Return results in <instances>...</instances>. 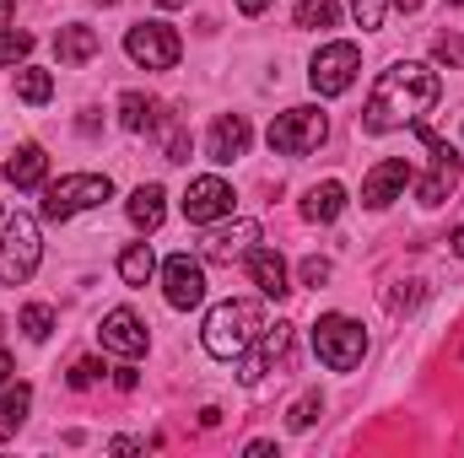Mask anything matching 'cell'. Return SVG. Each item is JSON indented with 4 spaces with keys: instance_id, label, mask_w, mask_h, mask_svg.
<instances>
[{
    "instance_id": "obj_1",
    "label": "cell",
    "mask_w": 464,
    "mask_h": 458,
    "mask_svg": "<svg viewBox=\"0 0 464 458\" xmlns=\"http://www.w3.org/2000/svg\"><path fill=\"white\" fill-rule=\"evenodd\" d=\"M438 92H443V81H438L432 65L400 60V65H389V71L372 81V98H367V109H362V129H367V135H389V129H400V124H416V119L438 103Z\"/></svg>"
},
{
    "instance_id": "obj_2",
    "label": "cell",
    "mask_w": 464,
    "mask_h": 458,
    "mask_svg": "<svg viewBox=\"0 0 464 458\" xmlns=\"http://www.w3.org/2000/svg\"><path fill=\"white\" fill-rule=\"evenodd\" d=\"M259 329H265V308L259 302H222V308H211V319H206V350L217 356V361H237L248 345L259 340Z\"/></svg>"
},
{
    "instance_id": "obj_3",
    "label": "cell",
    "mask_w": 464,
    "mask_h": 458,
    "mask_svg": "<svg viewBox=\"0 0 464 458\" xmlns=\"http://www.w3.org/2000/svg\"><path fill=\"white\" fill-rule=\"evenodd\" d=\"M38 259H44L38 222L22 216V211L5 216V222H0V286H22V281H33Z\"/></svg>"
},
{
    "instance_id": "obj_4",
    "label": "cell",
    "mask_w": 464,
    "mask_h": 458,
    "mask_svg": "<svg viewBox=\"0 0 464 458\" xmlns=\"http://www.w3.org/2000/svg\"><path fill=\"white\" fill-rule=\"evenodd\" d=\"M314 350H319V361L330 367V372H351V367H362V356H367V329L346 319V313H324L319 324H314Z\"/></svg>"
},
{
    "instance_id": "obj_5",
    "label": "cell",
    "mask_w": 464,
    "mask_h": 458,
    "mask_svg": "<svg viewBox=\"0 0 464 458\" xmlns=\"http://www.w3.org/2000/svg\"><path fill=\"white\" fill-rule=\"evenodd\" d=\"M109 195H114V184L103 173H71V178H60V184L44 189V222H71V216L103 205Z\"/></svg>"
},
{
    "instance_id": "obj_6",
    "label": "cell",
    "mask_w": 464,
    "mask_h": 458,
    "mask_svg": "<svg viewBox=\"0 0 464 458\" xmlns=\"http://www.w3.org/2000/svg\"><path fill=\"white\" fill-rule=\"evenodd\" d=\"M324 135H330V119L319 109H286V114L270 119V129H265L276 157H308V151L324 146Z\"/></svg>"
},
{
    "instance_id": "obj_7",
    "label": "cell",
    "mask_w": 464,
    "mask_h": 458,
    "mask_svg": "<svg viewBox=\"0 0 464 458\" xmlns=\"http://www.w3.org/2000/svg\"><path fill=\"white\" fill-rule=\"evenodd\" d=\"M124 54L135 65H146V71H173L179 54H184V43H179V33L168 22H135L124 33Z\"/></svg>"
},
{
    "instance_id": "obj_8",
    "label": "cell",
    "mask_w": 464,
    "mask_h": 458,
    "mask_svg": "<svg viewBox=\"0 0 464 458\" xmlns=\"http://www.w3.org/2000/svg\"><path fill=\"white\" fill-rule=\"evenodd\" d=\"M292 345H297V329H292V324L259 329V350L248 345V350L237 356V361H243V372H237V377L254 388V383H265L270 372H286V367H292Z\"/></svg>"
},
{
    "instance_id": "obj_9",
    "label": "cell",
    "mask_w": 464,
    "mask_h": 458,
    "mask_svg": "<svg viewBox=\"0 0 464 458\" xmlns=\"http://www.w3.org/2000/svg\"><path fill=\"white\" fill-rule=\"evenodd\" d=\"M416 135H421V146L432 151V173L421 178V205H443L454 189H459V173H464V162H459V151L443 140V135H432L421 119H416Z\"/></svg>"
},
{
    "instance_id": "obj_10",
    "label": "cell",
    "mask_w": 464,
    "mask_h": 458,
    "mask_svg": "<svg viewBox=\"0 0 464 458\" xmlns=\"http://www.w3.org/2000/svg\"><path fill=\"white\" fill-rule=\"evenodd\" d=\"M356 71H362L356 43H324V49L314 54V65H308V81H314L319 98H341V92H351Z\"/></svg>"
},
{
    "instance_id": "obj_11",
    "label": "cell",
    "mask_w": 464,
    "mask_h": 458,
    "mask_svg": "<svg viewBox=\"0 0 464 458\" xmlns=\"http://www.w3.org/2000/svg\"><path fill=\"white\" fill-rule=\"evenodd\" d=\"M162 291H168V308H179V313L200 308V302H206V270H200V259L173 253V259L162 264Z\"/></svg>"
},
{
    "instance_id": "obj_12",
    "label": "cell",
    "mask_w": 464,
    "mask_h": 458,
    "mask_svg": "<svg viewBox=\"0 0 464 458\" xmlns=\"http://www.w3.org/2000/svg\"><path fill=\"white\" fill-rule=\"evenodd\" d=\"M232 184L227 178H217V173H206V178H195L189 189H184V216L195 222V227H206V222H222L232 216Z\"/></svg>"
},
{
    "instance_id": "obj_13",
    "label": "cell",
    "mask_w": 464,
    "mask_h": 458,
    "mask_svg": "<svg viewBox=\"0 0 464 458\" xmlns=\"http://www.w3.org/2000/svg\"><path fill=\"white\" fill-rule=\"evenodd\" d=\"M405 184H411L405 157H389V162H378V167L362 178V205H367V211H383L389 200H400V195H405Z\"/></svg>"
},
{
    "instance_id": "obj_14",
    "label": "cell",
    "mask_w": 464,
    "mask_h": 458,
    "mask_svg": "<svg viewBox=\"0 0 464 458\" xmlns=\"http://www.w3.org/2000/svg\"><path fill=\"white\" fill-rule=\"evenodd\" d=\"M254 243H259V222H232V227L206 237V259L211 264H237V259H248Z\"/></svg>"
},
{
    "instance_id": "obj_15",
    "label": "cell",
    "mask_w": 464,
    "mask_h": 458,
    "mask_svg": "<svg viewBox=\"0 0 464 458\" xmlns=\"http://www.w3.org/2000/svg\"><path fill=\"white\" fill-rule=\"evenodd\" d=\"M206 151H211V162H237L243 151H248V119L243 114H222L211 124V140H206Z\"/></svg>"
},
{
    "instance_id": "obj_16",
    "label": "cell",
    "mask_w": 464,
    "mask_h": 458,
    "mask_svg": "<svg viewBox=\"0 0 464 458\" xmlns=\"http://www.w3.org/2000/svg\"><path fill=\"white\" fill-rule=\"evenodd\" d=\"M98 335H103V345L119 350V356H140V350H146V324H140L130 308H114V313L103 319V329H98Z\"/></svg>"
},
{
    "instance_id": "obj_17",
    "label": "cell",
    "mask_w": 464,
    "mask_h": 458,
    "mask_svg": "<svg viewBox=\"0 0 464 458\" xmlns=\"http://www.w3.org/2000/svg\"><path fill=\"white\" fill-rule=\"evenodd\" d=\"M248 275H254V286L265 291V297H286L292 286H286V259L276 253V248H248Z\"/></svg>"
},
{
    "instance_id": "obj_18",
    "label": "cell",
    "mask_w": 464,
    "mask_h": 458,
    "mask_svg": "<svg viewBox=\"0 0 464 458\" xmlns=\"http://www.w3.org/2000/svg\"><path fill=\"white\" fill-rule=\"evenodd\" d=\"M44 173H49V157H44V146H33V140L16 146L11 162H5V184H16V189H38Z\"/></svg>"
},
{
    "instance_id": "obj_19",
    "label": "cell",
    "mask_w": 464,
    "mask_h": 458,
    "mask_svg": "<svg viewBox=\"0 0 464 458\" xmlns=\"http://www.w3.org/2000/svg\"><path fill=\"white\" fill-rule=\"evenodd\" d=\"M54 54H60V65H87L98 54V33L87 22H71V27L54 33Z\"/></svg>"
},
{
    "instance_id": "obj_20",
    "label": "cell",
    "mask_w": 464,
    "mask_h": 458,
    "mask_svg": "<svg viewBox=\"0 0 464 458\" xmlns=\"http://www.w3.org/2000/svg\"><path fill=\"white\" fill-rule=\"evenodd\" d=\"M168 195H162V184H140L135 195H130V222L140 232H157L162 227V216H168V205H162Z\"/></svg>"
},
{
    "instance_id": "obj_21",
    "label": "cell",
    "mask_w": 464,
    "mask_h": 458,
    "mask_svg": "<svg viewBox=\"0 0 464 458\" xmlns=\"http://www.w3.org/2000/svg\"><path fill=\"white\" fill-rule=\"evenodd\" d=\"M341 211H346V189H341L335 178H330V184H314L308 200H303V216H308V222H335Z\"/></svg>"
},
{
    "instance_id": "obj_22",
    "label": "cell",
    "mask_w": 464,
    "mask_h": 458,
    "mask_svg": "<svg viewBox=\"0 0 464 458\" xmlns=\"http://www.w3.org/2000/svg\"><path fill=\"white\" fill-rule=\"evenodd\" d=\"M119 275H124V286H146V281L157 275V253H151V243H130V248L119 253Z\"/></svg>"
},
{
    "instance_id": "obj_23",
    "label": "cell",
    "mask_w": 464,
    "mask_h": 458,
    "mask_svg": "<svg viewBox=\"0 0 464 458\" xmlns=\"http://www.w3.org/2000/svg\"><path fill=\"white\" fill-rule=\"evenodd\" d=\"M157 119H162V109H157L151 98H140V92H124V98H119V124H124L130 135L157 129Z\"/></svg>"
},
{
    "instance_id": "obj_24",
    "label": "cell",
    "mask_w": 464,
    "mask_h": 458,
    "mask_svg": "<svg viewBox=\"0 0 464 458\" xmlns=\"http://www.w3.org/2000/svg\"><path fill=\"white\" fill-rule=\"evenodd\" d=\"M27 410H33V388H27V383L5 388V394H0V437H11V432L27 421Z\"/></svg>"
},
{
    "instance_id": "obj_25",
    "label": "cell",
    "mask_w": 464,
    "mask_h": 458,
    "mask_svg": "<svg viewBox=\"0 0 464 458\" xmlns=\"http://www.w3.org/2000/svg\"><path fill=\"white\" fill-rule=\"evenodd\" d=\"M16 98H22V103H33V109H38V103H49V98H54V76H49V71H38V65H22V71H16Z\"/></svg>"
},
{
    "instance_id": "obj_26",
    "label": "cell",
    "mask_w": 464,
    "mask_h": 458,
    "mask_svg": "<svg viewBox=\"0 0 464 458\" xmlns=\"http://www.w3.org/2000/svg\"><path fill=\"white\" fill-rule=\"evenodd\" d=\"M162 124V157L168 162H189V129L179 119H157Z\"/></svg>"
},
{
    "instance_id": "obj_27",
    "label": "cell",
    "mask_w": 464,
    "mask_h": 458,
    "mask_svg": "<svg viewBox=\"0 0 464 458\" xmlns=\"http://www.w3.org/2000/svg\"><path fill=\"white\" fill-rule=\"evenodd\" d=\"M335 22H341L335 0H303L297 5V27H335Z\"/></svg>"
},
{
    "instance_id": "obj_28",
    "label": "cell",
    "mask_w": 464,
    "mask_h": 458,
    "mask_svg": "<svg viewBox=\"0 0 464 458\" xmlns=\"http://www.w3.org/2000/svg\"><path fill=\"white\" fill-rule=\"evenodd\" d=\"M33 54V33H16V27H0V65H22Z\"/></svg>"
},
{
    "instance_id": "obj_29",
    "label": "cell",
    "mask_w": 464,
    "mask_h": 458,
    "mask_svg": "<svg viewBox=\"0 0 464 458\" xmlns=\"http://www.w3.org/2000/svg\"><path fill=\"white\" fill-rule=\"evenodd\" d=\"M319 415H324V399H319V394H303V399L286 410V426H292V432H308Z\"/></svg>"
},
{
    "instance_id": "obj_30",
    "label": "cell",
    "mask_w": 464,
    "mask_h": 458,
    "mask_svg": "<svg viewBox=\"0 0 464 458\" xmlns=\"http://www.w3.org/2000/svg\"><path fill=\"white\" fill-rule=\"evenodd\" d=\"M22 329H27V340H49V329H54V308H44V302L22 308Z\"/></svg>"
},
{
    "instance_id": "obj_31",
    "label": "cell",
    "mask_w": 464,
    "mask_h": 458,
    "mask_svg": "<svg viewBox=\"0 0 464 458\" xmlns=\"http://www.w3.org/2000/svg\"><path fill=\"white\" fill-rule=\"evenodd\" d=\"M432 54H438V65H464V33H443L432 43Z\"/></svg>"
},
{
    "instance_id": "obj_32",
    "label": "cell",
    "mask_w": 464,
    "mask_h": 458,
    "mask_svg": "<svg viewBox=\"0 0 464 458\" xmlns=\"http://www.w3.org/2000/svg\"><path fill=\"white\" fill-rule=\"evenodd\" d=\"M383 5H389V0H351V11H356L362 33H378V27H383Z\"/></svg>"
},
{
    "instance_id": "obj_33",
    "label": "cell",
    "mask_w": 464,
    "mask_h": 458,
    "mask_svg": "<svg viewBox=\"0 0 464 458\" xmlns=\"http://www.w3.org/2000/svg\"><path fill=\"white\" fill-rule=\"evenodd\" d=\"M98 377H103V367H98V361H76V367H71V388H92Z\"/></svg>"
},
{
    "instance_id": "obj_34",
    "label": "cell",
    "mask_w": 464,
    "mask_h": 458,
    "mask_svg": "<svg viewBox=\"0 0 464 458\" xmlns=\"http://www.w3.org/2000/svg\"><path fill=\"white\" fill-rule=\"evenodd\" d=\"M303 281L308 286H324L330 281V259H303Z\"/></svg>"
},
{
    "instance_id": "obj_35",
    "label": "cell",
    "mask_w": 464,
    "mask_h": 458,
    "mask_svg": "<svg viewBox=\"0 0 464 458\" xmlns=\"http://www.w3.org/2000/svg\"><path fill=\"white\" fill-rule=\"evenodd\" d=\"M237 11L243 16H259V11H270V0H237Z\"/></svg>"
},
{
    "instance_id": "obj_36",
    "label": "cell",
    "mask_w": 464,
    "mask_h": 458,
    "mask_svg": "<svg viewBox=\"0 0 464 458\" xmlns=\"http://www.w3.org/2000/svg\"><path fill=\"white\" fill-rule=\"evenodd\" d=\"M5 377H11V356L0 350V388H5Z\"/></svg>"
},
{
    "instance_id": "obj_37",
    "label": "cell",
    "mask_w": 464,
    "mask_h": 458,
    "mask_svg": "<svg viewBox=\"0 0 464 458\" xmlns=\"http://www.w3.org/2000/svg\"><path fill=\"white\" fill-rule=\"evenodd\" d=\"M11 11H16V0H0V27L11 22Z\"/></svg>"
},
{
    "instance_id": "obj_38",
    "label": "cell",
    "mask_w": 464,
    "mask_h": 458,
    "mask_svg": "<svg viewBox=\"0 0 464 458\" xmlns=\"http://www.w3.org/2000/svg\"><path fill=\"white\" fill-rule=\"evenodd\" d=\"M454 253H459V259H464V227L454 232Z\"/></svg>"
},
{
    "instance_id": "obj_39",
    "label": "cell",
    "mask_w": 464,
    "mask_h": 458,
    "mask_svg": "<svg viewBox=\"0 0 464 458\" xmlns=\"http://www.w3.org/2000/svg\"><path fill=\"white\" fill-rule=\"evenodd\" d=\"M394 5H400V11H416V5H421V0H394Z\"/></svg>"
},
{
    "instance_id": "obj_40",
    "label": "cell",
    "mask_w": 464,
    "mask_h": 458,
    "mask_svg": "<svg viewBox=\"0 0 464 458\" xmlns=\"http://www.w3.org/2000/svg\"><path fill=\"white\" fill-rule=\"evenodd\" d=\"M157 5H162V11H173V5H184V0H157Z\"/></svg>"
},
{
    "instance_id": "obj_41",
    "label": "cell",
    "mask_w": 464,
    "mask_h": 458,
    "mask_svg": "<svg viewBox=\"0 0 464 458\" xmlns=\"http://www.w3.org/2000/svg\"><path fill=\"white\" fill-rule=\"evenodd\" d=\"M98 5H119V0H98Z\"/></svg>"
},
{
    "instance_id": "obj_42",
    "label": "cell",
    "mask_w": 464,
    "mask_h": 458,
    "mask_svg": "<svg viewBox=\"0 0 464 458\" xmlns=\"http://www.w3.org/2000/svg\"><path fill=\"white\" fill-rule=\"evenodd\" d=\"M449 5H464V0H449Z\"/></svg>"
}]
</instances>
